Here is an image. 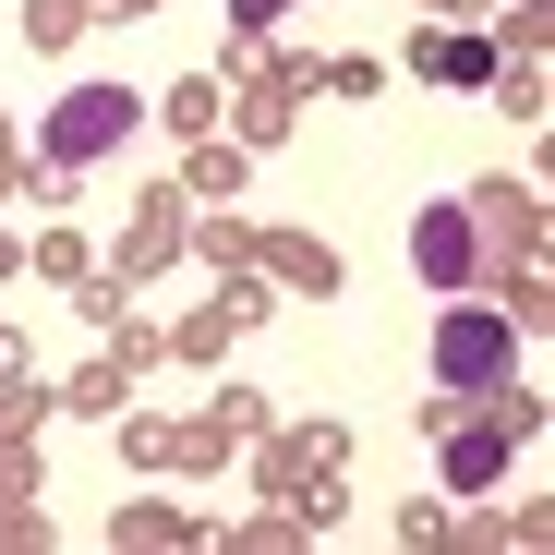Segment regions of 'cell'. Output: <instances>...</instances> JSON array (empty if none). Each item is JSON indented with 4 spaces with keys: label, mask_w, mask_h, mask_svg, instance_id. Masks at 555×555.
Masks as SVG:
<instances>
[{
    "label": "cell",
    "mask_w": 555,
    "mask_h": 555,
    "mask_svg": "<svg viewBox=\"0 0 555 555\" xmlns=\"http://www.w3.org/2000/svg\"><path fill=\"white\" fill-rule=\"evenodd\" d=\"M411 254H423L435 291H459V278H472V218H459V206H423V218H411Z\"/></svg>",
    "instance_id": "obj_3"
},
{
    "label": "cell",
    "mask_w": 555,
    "mask_h": 555,
    "mask_svg": "<svg viewBox=\"0 0 555 555\" xmlns=\"http://www.w3.org/2000/svg\"><path fill=\"white\" fill-rule=\"evenodd\" d=\"M133 133V98L121 85H73V98L49 109V169H85V157H109Z\"/></svg>",
    "instance_id": "obj_2"
},
{
    "label": "cell",
    "mask_w": 555,
    "mask_h": 555,
    "mask_svg": "<svg viewBox=\"0 0 555 555\" xmlns=\"http://www.w3.org/2000/svg\"><path fill=\"white\" fill-rule=\"evenodd\" d=\"M507 362H519V338H507V314H483V302H459V314L435 326V375H447V387H507Z\"/></svg>",
    "instance_id": "obj_1"
},
{
    "label": "cell",
    "mask_w": 555,
    "mask_h": 555,
    "mask_svg": "<svg viewBox=\"0 0 555 555\" xmlns=\"http://www.w3.org/2000/svg\"><path fill=\"white\" fill-rule=\"evenodd\" d=\"M495 472H507V435H459L447 447V483H495Z\"/></svg>",
    "instance_id": "obj_4"
},
{
    "label": "cell",
    "mask_w": 555,
    "mask_h": 555,
    "mask_svg": "<svg viewBox=\"0 0 555 555\" xmlns=\"http://www.w3.org/2000/svg\"><path fill=\"white\" fill-rule=\"evenodd\" d=\"M230 13H242V25H278V13H291V0H230Z\"/></svg>",
    "instance_id": "obj_6"
},
{
    "label": "cell",
    "mask_w": 555,
    "mask_h": 555,
    "mask_svg": "<svg viewBox=\"0 0 555 555\" xmlns=\"http://www.w3.org/2000/svg\"><path fill=\"white\" fill-rule=\"evenodd\" d=\"M435 73H447V85H483V73H495V49H483V37H447V49H435Z\"/></svg>",
    "instance_id": "obj_5"
}]
</instances>
